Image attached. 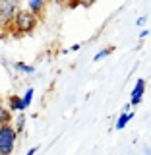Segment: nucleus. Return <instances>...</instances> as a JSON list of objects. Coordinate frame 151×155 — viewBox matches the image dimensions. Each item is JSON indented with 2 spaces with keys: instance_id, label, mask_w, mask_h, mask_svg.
Returning a JSON list of instances; mask_svg holds the SVG:
<instances>
[{
  "instance_id": "obj_1",
  "label": "nucleus",
  "mask_w": 151,
  "mask_h": 155,
  "mask_svg": "<svg viewBox=\"0 0 151 155\" xmlns=\"http://www.w3.org/2000/svg\"><path fill=\"white\" fill-rule=\"evenodd\" d=\"M39 23H41V18H39L37 14H33L29 8H21L16 14V18H14L12 27H10L8 33L12 37H25V35H31V33L35 31Z\"/></svg>"
},
{
  "instance_id": "obj_2",
  "label": "nucleus",
  "mask_w": 151,
  "mask_h": 155,
  "mask_svg": "<svg viewBox=\"0 0 151 155\" xmlns=\"http://www.w3.org/2000/svg\"><path fill=\"white\" fill-rule=\"evenodd\" d=\"M21 8V0H0V31L6 33L12 27L14 18Z\"/></svg>"
},
{
  "instance_id": "obj_3",
  "label": "nucleus",
  "mask_w": 151,
  "mask_h": 155,
  "mask_svg": "<svg viewBox=\"0 0 151 155\" xmlns=\"http://www.w3.org/2000/svg\"><path fill=\"white\" fill-rule=\"evenodd\" d=\"M18 142V130L14 124H0V155H12Z\"/></svg>"
},
{
  "instance_id": "obj_4",
  "label": "nucleus",
  "mask_w": 151,
  "mask_h": 155,
  "mask_svg": "<svg viewBox=\"0 0 151 155\" xmlns=\"http://www.w3.org/2000/svg\"><path fill=\"white\" fill-rule=\"evenodd\" d=\"M143 93H145V80H143V78H138L132 93H130V105L138 107L140 103H142V99H143Z\"/></svg>"
},
{
  "instance_id": "obj_5",
  "label": "nucleus",
  "mask_w": 151,
  "mask_h": 155,
  "mask_svg": "<svg viewBox=\"0 0 151 155\" xmlns=\"http://www.w3.org/2000/svg\"><path fill=\"white\" fill-rule=\"evenodd\" d=\"M4 103L10 107V110H12V113H23V110H25V105H23L21 95L12 93V95L6 97V101H4Z\"/></svg>"
},
{
  "instance_id": "obj_6",
  "label": "nucleus",
  "mask_w": 151,
  "mask_h": 155,
  "mask_svg": "<svg viewBox=\"0 0 151 155\" xmlns=\"http://www.w3.org/2000/svg\"><path fill=\"white\" fill-rule=\"evenodd\" d=\"M27 8L43 19V16H45V8H47V0H27Z\"/></svg>"
},
{
  "instance_id": "obj_7",
  "label": "nucleus",
  "mask_w": 151,
  "mask_h": 155,
  "mask_svg": "<svg viewBox=\"0 0 151 155\" xmlns=\"http://www.w3.org/2000/svg\"><path fill=\"white\" fill-rule=\"evenodd\" d=\"M12 122H14V113L2 101V103H0V124H12Z\"/></svg>"
},
{
  "instance_id": "obj_8",
  "label": "nucleus",
  "mask_w": 151,
  "mask_h": 155,
  "mask_svg": "<svg viewBox=\"0 0 151 155\" xmlns=\"http://www.w3.org/2000/svg\"><path fill=\"white\" fill-rule=\"evenodd\" d=\"M134 118V113H128V110H122V113L118 114V118H116L114 122V128L116 130H124L126 126H128V122Z\"/></svg>"
},
{
  "instance_id": "obj_9",
  "label": "nucleus",
  "mask_w": 151,
  "mask_h": 155,
  "mask_svg": "<svg viewBox=\"0 0 151 155\" xmlns=\"http://www.w3.org/2000/svg\"><path fill=\"white\" fill-rule=\"evenodd\" d=\"M14 68H16L18 72H21V74H35V66L25 64V62H16Z\"/></svg>"
},
{
  "instance_id": "obj_10",
  "label": "nucleus",
  "mask_w": 151,
  "mask_h": 155,
  "mask_svg": "<svg viewBox=\"0 0 151 155\" xmlns=\"http://www.w3.org/2000/svg\"><path fill=\"white\" fill-rule=\"evenodd\" d=\"M25 118H27V116L25 114H21V113H19L18 116H16V118H14V128H16L18 130V134H21L23 132V128H25Z\"/></svg>"
},
{
  "instance_id": "obj_11",
  "label": "nucleus",
  "mask_w": 151,
  "mask_h": 155,
  "mask_svg": "<svg viewBox=\"0 0 151 155\" xmlns=\"http://www.w3.org/2000/svg\"><path fill=\"white\" fill-rule=\"evenodd\" d=\"M33 95H35V89H33V87H27V89H25V93L21 95L25 109H29V107H31V103H33Z\"/></svg>"
},
{
  "instance_id": "obj_12",
  "label": "nucleus",
  "mask_w": 151,
  "mask_h": 155,
  "mask_svg": "<svg viewBox=\"0 0 151 155\" xmlns=\"http://www.w3.org/2000/svg\"><path fill=\"white\" fill-rule=\"evenodd\" d=\"M113 51H114V47H107V48H101V51H99V52H97V54L93 56V60H95V62L103 60V58H107V56H109V54H110Z\"/></svg>"
},
{
  "instance_id": "obj_13",
  "label": "nucleus",
  "mask_w": 151,
  "mask_h": 155,
  "mask_svg": "<svg viewBox=\"0 0 151 155\" xmlns=\"http://www.w3.org/2000/svg\"><path fill=\"white\" fill-rule=\"evenodd\" d=\"M95 2H97V0H80V6L81 8H91Z\"/></svg>"
},
{
  "instance_id": "obj_14",
  "label": "nucleus",
  "mask_w": 151,
  "mask_h": 155,
  "mask_svg": "<svg viewBox=\"0 0 151 155\" xmlns=\"http://www.w3.org/2000/svg\"><path fill=\"white\" fill-rule=\"evenodd\" d=\"M145 23H147V16H140L138 19H136V25L138 27H143Z\"/></svg>"
},
{
  "instance_id": "obj_15",
  "label": "nucleus",
  "mask_w": 151,
  "mask_h": 155,
  "mask_svg": "<svg viewBox=\"0 0 151 155\" xmlns=\"http://www.w3.org/2000/svg\"><path fill=\"white\" fill-rule=\"evenodd\" d=\"M80 48H81V45H80V43H76V45H72L68 51H70V52H76V51H80Z\"/></svg>"
},
{
  "instance_id": "obj_16",
  "label": "nucleus",
  "mask_w": 151,
  "mask_h": 155,
  "mask_svg": "<svg viewBox=\"0 0 151 155\" xmlns=\"http://www.w3.org/2000/svg\"><path fill=\"white\" fill-rule=\"evenodd\" d=\"M149 35V29H142V31H140V39H145Z\"/></svg>"
},
{
  "instance_id": "obj_17",
  "label": "nucleus",
  "mask_w": 151,
  "mask_h": 155,
  "mask_svg": "<svg viewBox=\"0 0 151 155\" xmlns=\"http://www.w3.org/2000/svg\"><path fill=\"white\" fill-rule=\"evenodd\" d=\"M56 4H60V6H68V2H70V0H54Z\"/></svg>"
},
{
  "instance_id": "obj_18",
  "label": "nucleus",
  "mask_w": 151,
  "mask_h": 155,
  "mask_svg": "<svg viewBox=\"0 0 151 155\" xmlns=\"http://www.w3.org/2000/svg\"><path fill=\"white\" fill-rule=\"evenodd\" d=\"M37 149H39V147H31V149H29V151H27L25 155H35V153H37Z\"/></svg>"
},
{
  "instance_id": "obj_19",
  "label": "nucleus",
  "mask_w": 151,
  "mask_h": 155,
  "mask_svg": "<svg viewBox=\"0 0 151 155\" xmlns=\"http://www.w3.org/2000/svg\"><path fill=\"white\" fill-rule=\"evenodd\" d=\"M0 37H4V31H2V33H0Z\"/></svg>"
},
{
  "instance_id": "obj_20",
  "label": "nucleus",
  "mask_w": 151,
  "mask_h": 155,
  "mask_svg": "<svg viewBox=\"0 0 151 155\" xmlns=\"http://www.w3.org/2000/svg\"><path fill=\"white\" fill-rule=\"evenodd\" d=\"M0 103H2V95H0Z\"/></svg>"
}]
</instances>
